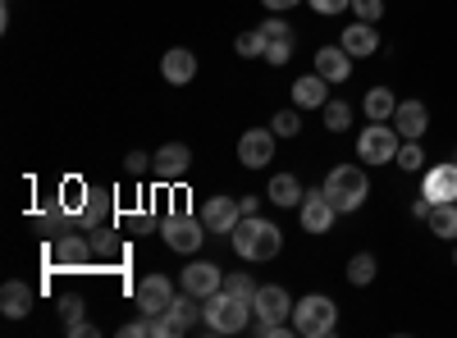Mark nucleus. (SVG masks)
Wrapping results in <instances>:
<instances>
[{
  "label": "nucleus",
  "instance_id": "1",
  "mask_svg": "<svg viewBox=\"0 0 457 338\" xmlns=\"http://www.w3.org/2000/svg\"><path fill=\"white\" fill-rule=\"evenodd\" d=\"M228 243H234V251L243 260H275L279 247H284V229L275 219H261V215H243L234 224V234H228Z\"/></svg>",
  "mask_w": 457,
  "mask_h": 338
},
{
  "label": "nucleus",
  "instance_id": "2",
  "mask_svg": "<svg viewBox=\"0 0 457 338\" xmlns=\"http://www.w3.org/2000/svg\"><path fill=\"white\" fill-rule=\"evenodd\" d=\"M325 197L334 202L338 215H357V210L366 206V197H370L366 169H361V165H334V169L325 174Z\"/></svg>",
  "mask_w": 457,
  "mask_h": 338
},
{
  "label": "nucleus",
  "instance_id": "3",
  "mask_svg": "<svg viewBox=\"0 0 457 338\" xmlns=\"http://www.w3.org/2000/svg\"><path fill=\"white\" fill-rule=\"evenodd\" d=\"M202 307H206V311H202V325H206L211 334H238V329H247V316H256L247 297L228 293V288L211 293Z\"/></svg>",
  "mask_w": 457,
  "mask_h": 338
},
{
  "label": "nucleus",
  "instance_id": "4",
  "mask_svg": "<svg viewBox=\"0 0 457 338\" xmlns=\"http://www.w3.org/2000/svg\"><path fill=\"white\" fill-rule=\"evenodd\" d=\"M334 329H338V307L329 302L325 293H312V297H302V302H293V334L329 338Z\"/></svg>",
  "mask_w": 457,
  "mask_h": 338
},
{
  "label": "nucleus",
  "instance_id": "5",
  "mask_svg": "<svg viewBox=\"0 0 457 338\" xmlns=\"http://www.w3.org/2000/svg\"><path fill=\"white\" fill-rule=\"evenodd\" d=\"M398 146H403V137H398L394 124H375L370 120L361 128V137H357V156H361V165H394Z\"/></svg>",
  "mask_w": 457,
  "mask_h": 338
},
{
  "label": "nucleus",
  "instance_id": "6",
  "mask_svg": "<svg viewBox=\"0 0 457 338\" xmlns=\"http://www.w3.org/2000/svg\"><path fill=\"white\" fill-rule=\"evenodd\" d=\"M197 302H202V297L183 288V293L174 297V307H170L165 316H156V338H179V334L193 329V325L202 320V311H206V307H197Z\"/></svg>",
  "mask_w": 457,
  "mask_h": 338
},
{
  "label": "nucleus",
  "instance_id": "7",
  "mask_svg": "<svg viewBox=\"0 0 457 338\" xmlns=\"http://www.w3.org/2000/svg\"><path fill=\"white\" fill-rule=\"evenodd\" d=\"M206 224H202V215L193 219V215H170L165 219V243L174 247V251H183V256H193L202 243H206Z\"/></svg>",
  "mask_w": 457,
  "mask_h": 338
},
{
  "label": "nucleus",
  "instance_id": "8",
  "mask_svg": "<svg viewBox=\"0 0 457 338\" xmlns=\"http://www.w3.org/2000/svg\"><path fill=\"white\" fill-rule=\"evenodd\" d=\"M174 307V284L165 279V275H146L142 284H137V316H165Z\"/></svg>",
  "mask_w": 457,
  "mask_h": 338
},
{
  "label": "nucleus",
  "instance_id": "9",
  "mask_svg": "<svg viewBox=\"0 0 457 338\" xmlns=\"http://www.w3.org/2000/svg\"><path fill=\"white\" fill-rule=\"evenodd\" d=\"M421 197L430 206L439 202H457V161H444V165H430L421 174Z\"/></svg>",
  "mask_w": 457,
  "mask_h": 338
},
{
  "label": "nucleus",
  "instance_id": "10",
  "mask_svg": "<svg viewBox=\"0 0 457 338\" xmlns=\"http://www.w3.org/2000/svg\"><path fill=\"white\" fill-rule=\"evenodd\" d=\"M238 161L247 169H265L275 161V128H247L238 137Z\"/></svg>",
  "mask_w": 457,
  "mask_h": 338
},
{
  "label": "nucleus",
  "instance_id": "11",
  "mask_svg": "<svg viewBox=\"0 0 457 338\" xmlns=\"http://www.w3.org/2000/svg\"><path fill=\"white\" fill-rule=\"evenodd\" d=\"M252 311H256V320H293V297L279 284H261L252 297Z\"/></svg>",
  "mask_w": 457,
  "mask_h": 338
},
{
  "label": "nucleus",
  "instance_id": "12",
  "mask_svg": "<svg viewBox=\"0 0 457 338\" xmlns=\"http://www.w3.org/2000/svg\"><path fill=\"white\" fill-rule=\"evenodd\" d=\"M297 215H302V229H307V234H329V224H334L338 210H334V202L325 197V187H316V193L302 197Z\"/></svg>",
  "mask_w": 457,
  "mask_h": 338
},
{
  "label": "nucleus",
  "instance_id": "13",
  "mask_svg": "<svg viewBox=\"0 0 457 338\" xmlns=\"http://www.w3.org/2000/svg\"><path fill=\"white\" fill-rule=\"evenodd\" d=\"M238 219H243L238 197H206V202H202V224H206L211 234H234Z\"/></svg>",
  "mask_w": 457,
  "mask_h": 338
},
{
  "label": "nucleus",
  "instance_id": "14",
  "mask_svg": "<svg viewBox=\"0 0 457 338\" xmlns=\"http://www.w3.org/2000/svg\"><path fill=\"white\" fill-rule=\"evenodd\" d=\"M394 128H398L403 142H421L426 128H430V110H426V101H398V110H394Z\"/></svg>",
  "mask_w": 457,
  "mask_h": 338
},
{
  "label": "nucleus",
  "instance_id": "15",
  "mask_svg": "<svg viewBox=\"0 0 457 338\" xmlns=\"http://www.w3.org/2000/svg\"><path fill=\"white\" fill-rule=\"evenodd\" d=\"M151 169H156L165 183H174V178H183L187 169H193V152H187L183 142H165L156 156H151Z\"/></svg>",
  "mask_w": 457,
  "mask_h": 338
},
{
  "label": "nucleus",
  "instance_id": "16",
  "mask_svg": "<svg viewBox=\"0 0 457 338\" xmlns=\"http://www.w3.org/2000/svg\"><path fill=\"white\" fill-rule=\"evenodd\" d=\"M183 288H187V293H197L202 302H206L211 293H220V288H224V270H220V266H211V260H193V266L183 270Z\"/></svg>",
  "mask_w": 457,
  "mask_h": 338
},
{
  "label": "nucleus",
  "instance_id": "17",
  "mask_svg": "<svg viewBox=\"0 0 457 338\" xmlns=\"http://www.w3.org/2000/svg\"><path fill=\"white\" fill-rule=\"evenodd\" d=\"M338 46L348 51L353 60H366V55H375L379 51V32H375V23H348L343 28V37H338Z\"/></svg>",
  "mask_w": 457,
  "mask_h": 338
},
{
  "label": "nucleus",
  "instance_id": "18",
  "mask_svg": "<svg viewBox=\"0 0 457 338\" xmlns=\"http://www.w3.org/2000/svg\"><path fill=\"white\" fill-rule=\"evenodd\" d=\"M316 73H320V78L325 83H348L353 78V55L348 51H343V46H320L316 51Z\"/></svg>",
  "mask_w": 457,
  "mask_h": 338
},
{
  "label": "nucleus",
  "instance_id": "19",
  "mask_svg": "<svg viewBox=\"0 0 457 338\" xmlns=\"http://www.w3.org/2000/svg\"><path fill=\"white\" fill-rule=\"evenodd\" d=\"M161 73H165V83H174V87L193 83L197 78V55L187 51V46H174V51L161 55Z\"/></svg>",
  "mask_w": 457,
  "mask_h": 338
},
{
  "label": "nucleus",
  "instance_id": "20",
  "mask_svg": "<svg viewBox=\"0 0 457 338\" xmlns=\"http://www.w3.org/2000/svg\"><path fill=\"white\" fill-rule=\"evenodd\" d=\"M329 87H334V83H325L320 73H307V78L293 83V105H297V110H325Z\"/></svg>",
  "mask_w": 457,
  "mask_h": 338
},
{
  "label": "nucleus",
  "instance_id": "21",
  "mask_svg": "<svg viewBox=\"0 0 457 338\" xmlns=\"http://www.w3.org/2000/svg\"><path fill=\"white\" fill-rule=\"evenodd\" d=\"M51 260H55V266H87V260H92V243L79 238V234H64V238L51 243Z\"/></svg>",
  "mask_w": 457,
  "mask_h": 338
},
{
  "label": "nucleus",
  "instance_id": "22",
  "mask_svg": "<svg viewBox=\"0 0 457 338\" xmlns=\"http://www.w3.org/2000/svg\"><path fill=\"white\" fill-rule=\"evenodd\" d=\"M0 311H5L10 320H23L32 311V288L23 279H10L5 288H0Z\"/></svg>",
  "mask_w": 457,
  "mask_h": 338
},
{
  "label": "nucleus",
  "instance_id": "23",
  "mask_svg": "<svg viewBox=\"0 0 457 338\" xmlns=\"http://www.w3.org/2000/svg\"><path fill=\"white\" fill-rule=\"evenodd\" d=\"M394 110H398L394 87H370V92H366V101H361V115H366V120H375V124H389V120H394Z\"/></svg>",
  "mask_w": 457,
  "mask_h": 338
},
{
  "label": "nucleus",
  "instance_id": "24",
  "mask_svg": "<svg viewBox=\"0 0 457 338\" xmlns=\"http://www.w3.org/2000/svg\"><path fill=\"white\" fill-rule=\"evenodd\" d=\"M426 224H430V234H435V238L457 243V202H439V206H430Z\"/></svg>",
  "mask_w": 457,
  "mask_h": 338
},
{
  "label": "nucleus",
  "instance_id": "25",
  "mask_svg": "<svg viewBox=\"0 0 457 338\" xmlns=\"http://www.w3.org/2000/svg\"><path fill=\"white\" fill-rule=\"evenodd\" d=\"M265 197H270L275 206H302V197H307V193H302V183L293 174H275L270 187H265Z\"/></svg>",
  "mask_w": 457,
  "mask_h": 338
},
{
  "label": "nucleus",
  "instance_id": "26",
  "mask_svg": "<svg viewBox=\"0 0 457 338\" xmlns=\"http://www.w3.org/2000/svg\"><path fill=\"white\" fill-rule=\"evenodd\" d=\"M375 270H379V260H375L370 251H357V256L348 260V284H353V288H366V284L375 279Z\"/></svg>",
  "mask_w": 457,
  "mask_h": 338
},
{
  "label": "nucleus",
  "instance_id": "27",
  "mask_svg": "<svg viewBox=\"0 0 457 338\" xmlns=\"http://www.w3.org/2000/svg\"><path fill=\"white\" fill-rule=\"evenodd\" d=\"M320 115H325V128L329 133H348L353 128V105L348 101H325Z\"/></svg>",
  "mask_w": 457,
  "mask_h": 338
},
{
  "label": "nucleus",
  "instance_id": "28",
  "mask_svg": "<svg viewBox=\"0 0 457 338\" xmlns=\"http://www.w3.org/2000/svg\"><path fill=\"white\" fill-rule=\"evenodd\" d=\"M265 46H270V37H265L261 28H247V32H238V42H234V51H238L243 60H256V55H265Z\"/></svg>",
  "mask_w": 457,
  "mask_h": 338
},
{
  "label": "nucleus",
  "instance_id": "29",
  "mask_svg": "<svg viewBox=\"0 0 457 338\" xmlns=\"http://www.w3.org/2000/svg\"><path fill=\"white\" fill-rule=\"evenodd\" d=\"M105 219H110V193H92L83 202V224H87V229H96V224H105Z\"/></svg>",
  "mask_w": 457,
  "mask_h": 338
},
{
  "label": "nucleus",
  "instance_id": "30",
  "mask_svg": "<svg viewBox=\"0 0 457 338\" xmlns=\"http://www.w3.org/2000/svg\"><path fill=\"white\" fill-rule=\"evenodd\" d=\"M398 169H403V174H421V169H426L421 142H403V146H398Z\"/></svg>",
  "mask_w": 457,
  "mask_h": 338
},
{
  "label": "nucleus",
  "instance_id": "31",
  "mask_svg": "<svg viewBox=\"0 0 457 338\" xmlns=\"http://www.w3.org/2000/svg\"><path fill=\"white\" fill-rule=\"evenodd\" d=\"M270 128H275V137H297V133H302L297 110H279V115L270 120Z\"/></svg>",
  "mask_w": 457,
  "mask_h": 338
},
{
  "label": "nucleus",
  "instance_id": "32",
  "mask_svg": "<svg viewBox=\"0 0 457 338\" xmlns=\"http://www.w3.org/2000/svg\"><path fill=\"white\" fill-rule=\"evenodd\" d=\"M224 288H228V293H238V297H247V302H252L261 284H256L252 275H243V270H238V275H224Z\"/></svg>",
  "mask_w": 457,
  "mask_h": 338
},
{
  "label": "nucleus",
  "instance_id": "33",
  "mask_svg": "<svg viewBox=\"0 0 457 338\" xmlns=\"http://www.w3.org/2000/svg\"><path fill=\"white\" fill-rule=\"evenodd\" d=\"M361 23H375L379 14H385V0H353V5H348Z\"/></svg>",
  "mask_w": 457,
  "mask_h": 338
},
{
  "label": "nucleus",
  "instance_id": "34",
  "mask_svg": "<svg viewBox=\"0 0 457 338\" xmlns=\"http://www.w3.org/2000/svg\"><path fill=\"white\" fill-rule=\"evenodd\" d=\"M261 32L270 37V42H293V28H288L284 19H265V23H261Z\"/></svg>",
  "mask_w": 457,
  "mask_h": 338
},
{
  "label": "nucleus",
  "instance_id": "35",
  "mask_svg": "<svg viewBox=\"0 0 457 338\" xmlns=\"http://www.w3.org/2000/svg\"><path fill=\"white\" fill-rule=\"evenodd\" d=\"M307 5H312L320 19H329V14H343V10L353 5V0H307Z\"/></svg>",
  "mask_w": 457,
  "mask_h": 338
},
{
  "label": "nucleus",
  "instance_id": "36",
  "mask_svg": "<svg viewBox=\"0 0 457 338\" xmlns=\"http://www.w3.org/2000/svg\"><path fill=\"white\" fill-rule=\"evenodd\" d=\"M265 60H270V64H288L293 60V42H270V46H265Z\"/></svg>",
  "mask_w": 457,
  "mask_h": 338
},
{
  "label": "nucleus",
  "instance_id": "37",
  "mask_svg": "<svg viewBox=\"0 0 457 338\" xmlns=\"http://www.w3.org/2000/svg\"><path fill=\"white\" fill-rule=\"evenodd\" d=\"M60 311H64V329H69V325H83V302H79V297H64Z\"/></svg>",
  "mask_w": 457,
  "mask_h": 338
},
{
  "label": "nucleus",
  "instance_id": "38",
  "mask_svg": "<svg viewBox=\"0 0 457 338\" xmlns=\"http://www.w3.org/2000/svg\"><path fill=\"white\" fill-rule=\"evenodd\" d=\"M124 169H129V174H146V169H151V156H142V152H129V156H124Z\"/></svg>",
  "mask_w": 457,
  "mask_h": 338
},
{
  "label": "nucleus",
  "instance_id": "39",
  "mask_svg": "<svg viewBox=\"0 0 457 338\" xmlns=\"http://www.w3.org/2000/svg\"><path fill=\"white\" fill-rule=\"evenodd\" d=\"M261 5L270 10V14H288L293 5H302V0H261Z\"/></svg>",
  "mask_w": 457,
  "mask_h": 338
},
{
  "label": "nucleus",
  "instance_id": "40",
  "mask_svg": "<svg viewBox=\"0 0 457 338\" xmlns=\"http://www.w3.org/2000/svg\"><path fill=\"white\" fill-rule=\"evenodd\" d=\"M411 215H416V219H426V215H430V202H426V197H421V202H411Z\"/></svg>",
  "mask_w": 457,
  "mask_h": 338
},
{
  "label": "nucleus",
  "instance_id": "41",
  "mask_svg": "<svg viewBox=\"0 0 457 338\" xmlns=\"http://www.w3.org/2000/svg\"><path fill=\"white\" fill-rule=\"evenodd\" d=\"M69 334H73V338H87V334H96V329L83 320V325H69Z\"/></svg>",
  "mask_w": 457,
  "mask_h": 338
},
{
  "label": "nucleus",
  "instance_id": "42",
  "mask_svg": "<svg viewBox=\"0 0 457 338\" xmlns=\"http://www.w3.org/2000/svg\"><path fill=\"white\" fill-rule=\"evenodd\" d=\"M453 266H457V247H453Z\"/></svg>",
  "mask_w": 457,
  "mask_h": 338
},
{
  "label": "nucleus",
  "instance_id": "43",
  "mask_svg": "<svg viewBox=\"0 0 457 338\" xmlns=\"http://www.w3.org/2000/svg\"><path fill=\"white\" fill-rule=\"evenodd\" d=\"M453 161H457V156H453Z\"/></svg>",
  "mask_w": 457,
  "mask_h": 338
}]
</instances>
